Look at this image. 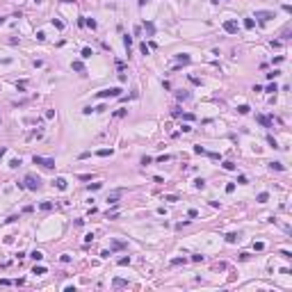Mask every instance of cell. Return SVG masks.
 Returning <instances> with one entry per match:
<instances>
[{"label":"cell","mask_w":292,"mask_h":292,"mask_svg":"<svg viewBox=\"0 0 292 292\" xmlns=\"http://www.w3.org/2000/svg\"><path fill=\"white\" fill-rule=\"evenodd\" d=\"M23 185H25V190H30V192H37V190H41V178L39 176H34V173H28L25 176V180H23Z\"/></svg>","instance_id":"obj_1"},{"label":"cell","mask_w":292,"mask_h":292,"mask_svg":"<svg viewBox=\"0 0 292 292\" xmlns=\"http://www.w3.org/2000/svg\"><path fill=\"white\" fill-rule=\"evenodd\" d=\"M121 87H110V89H103V91H98L96 98H119L121 96Z\"/></svg>","instance_id":"obj_2"},{"label":"cell","mask_w":292,"mask_h":292,"mask_svg":"<svg viewBox=\"0 0 292 292\" xmlns=\"http://www.w3.org/2000/svg\"><path fill=\"white\" fill-rule=\"evenodd\" d=\"M32 162L34 164H41L43 169H53V167H55V160H53V158H41V155H34Z\"/></svg>","instance_id":"obj_3"},{"label":"cell","mask_w":292,"mask_h":292,"mask_svg":"<svg viewBox=\"0 0 292 292\" xmlns=\"http://www.w3.org/2000/svg\"><path fill=\"white\" fill-rule=\"evenodd\" d=\"M256 18H260V21H269V18H274V12H269V9H260V12H256Z\"/></svg>","instance_id":"obj_4"},{"label":"cell","mask_w":292,"mask_h":292,"mask_svg":"<svg viewBox=\"0 0 292 292\" xmlns=\"http://www.w3.org/2000/svg\"><path fill=\"white\" fill-rule=\"evenodd\" d=\"M224 32L235 34L237 32V23H235V21H224Z\"/></svg>","instance_id":"obj_5"},{"label":"cell","mask_w":292,"mask_h":292,"mask_svg":"<svg viewBox=\"0 0 292 292\" xmlns=\"http://www.w3.org/2000/svg\"><path fill=\"white\" fill-rule=\"evenodd\" d=\"M256 121H258L260 126H265V128H272V121H269L267 117H262V114H258V117H256Z\"/></svg>","instance_id":"obj_6"},{"label":"cell","mask_w":292,"mask_h":292,"mask_svg":"<svg viewBox=\"0 0 292 292\" xmlns=\"http://www.w3.org/2000/svg\"><path fill=\"white\" fill-rule=\"evenodd\" d=\"M53 185H55L57 190H66V178H62V176H60V178H55V180H53Z\"/></svg>","instance_id":"obj_7"},{"label":"cell","mask_w":292,"mask_h":292,"mask_svg":"<svg viewBox=\"0 0 292 292\" xmlns=\"http://www.w3.org/2000/svg\"><path fill=\"white\" fill-rule=\"evenodd\" d=\"M121 192H123V190H117V192H112V194L107 196V203H112V205H114V203H117V199L121 196Z\"/></svg>","instance_id":"obj_8"},{"label":"cell","mask_w":292,"mask_h":292,"mask_svg":"<svg viewBox=\"0 0 292 292\" xmlns=\"http://www.w3.org/2000/svg\"><path fill=\"white\" fill-rule=\"evenodd\" d=\"M112 249H114V251H119V249H126V242H123V240H114V242H112Z\"/></svg>","instance_id":"obj_9"},{"label":"cell","mask_w":292,"mask_h":292,"mask_svg":"<svg viewBox=\"0 0 292 292\" xmlns=\"http://www.w3.org/2000/svg\"><path fill=\"white\" fill-rule=\"evenodd\" d=\"M71 68H73V71H78V73H85V64H82V62H73Z\"/></svg>","instance_id":"obj_10"},{"label":"cell","mask_w":292,"mask_h":292,"mask_svg":"<svg viewBox=\"0 0 292 292\" xmlns=\"http://www.w3.org/2000/svg\"><path fill=\"white\" fill-rule=\"evenodd\" d=\"M39 208H41V210H46V212H48V210H53V201H43V203H41V205H39Z\"/></svg>","instance_id":"obj_11"},{"label":"cell","mask_w":292,"mask_h":292,"mask_svg":"<svg viewBox=\"0 0 292 292\" xmlns=\"http://www.w3.org/2000/svg\"><path fill=\"white\" fill-rule=\"evenodd\" d=\"M123 43H126V48L130 50V46H132V37L130 34H123Z\"/></svg>","instance_id":"obj_12"},{"label":"cell","mask_w":292,"mask_h":292,"mask_svg":"<svg viewBox=\"0 0 292 292\" xmlns=\"http://www.w3.org/2000/svg\"><path fill=\"white\" fill-rule=\"evenodd\" d=\"M253 25H256L253 18H244V28H247V30H253Z\"/></svg>","instance_id":"obj_13"},{"label":"cell","mask_w":292,"mask_h":292,"mask_svg":"<svg viewBox=\"0 0 292 292\" xmlns=\"http://www.w3.org/2000/svg\"><path fill=\"white\" fill-rule=\"evenodd\" d=\"M91 55H94V50H91V48H82V57H85V60H89Z\"/></svg>","instance_id":"obj_14"},{"label":"cell","mask_w":292,"mask_h":292,"mask_svg":"<svg viewBox=\"0 0 292 292\" xmlns=\"http://www.w3.org/2000/svg\"><path fill=\"white\" fill-rule=\"evenodd\" d=\"M178 62H180V64H190L192 60H190V55H178Z\"/></svg>","instance_id":"obj_15"},{"label":"cell","mask_w":292,"mask_h":292,"mask_svg":"<svg viewBox=\"0 0 292 292\" xmlns=\"http://www.w3.org/2000/svg\"><path fill=\"white\" fill-rule=\"evenodd\" d=\"M237 112H240V114H249V112H251V107H249V105H240V107H237Z\"/></svg>","instance_id":"obj_16"},{"label":"cell","mask_w":292,"mask_h":292,"mask_svg":"<svg viewBox=\"0 0 292 292\" xmlns=\"http://www.w3.org/2000/svg\"><path fill=\"white\" fill-rule=\"evenodd\" d=\"M267 142H269V146H272V148H278V142H276L272 135H267Z\"/></svg>","instance_id":"obj_17"},{"label":"cell","mask_w":292,"mask_h":292,"mask_svg":"<svg viewBox=\"0 0 292 292\" xmlns=\"http://www.w3.org/2000/svg\"><path fill=\"white\" fill-rule=\"evenodd\" d=\"M98 155H100V158H107V155H112V148H100Z\"/></svg>","instance_id":"obj_18"},{"label":"cell","mask_w":292,"mask_h":292,"mask_svg":"<svg viewBox=\"0 0 292 292\" xmlns=\"http://www.w3.org/2000/svg\"><path fill=\"white\" fill-rule=\"evenodd\" d=\"M123 285H128V281H123V278H114V288H123Z\"/></svg>","instance_id":"obj_19"},{"label":"cell","mask_w":292,"mask_h":292,"mask_svg":"<svg viewBox=\"0 0 292 292\" xmlns=\"http://www.w3.org/2000/svg\"><path fill=\"white\" fill-rule=\"evenodd\" d=\"M267 199H269V194H267V192H260V194H258V199H256V201H258V203H265V201H267Z\"/></svg>","instance_id":"obj_20"},{"label":"cell","mask_w":292,"mask_h":292,"mask_svg":"<svg viewBox=\"0 0 292 292\" xmlns=\"http://www.w3.org/2000/svg\"><path fill=\"white\" fill-rule=\"evenodd\" d=\"M194 187L203 190V187H205V180H203V178H196V180H194Z\"/></svg>","instance_id":"obj_21"},{"label":"cell","mask_w":292,"mask_h":292,"mask_svg":"<svg viewBox=\"0 0 292 292\" xmlns=\"http://www.w3.org/2000/svg\"><path fill=\"white\" fill-rule=\"evenodd\" d=\"M100 187H103V183H91L87 190H89V192H96V190H100Z\"/></svg>","instance_id":"obj_22"},{"label":"cell","mask_w":292,"mask_h":292,"mask_svg":"<svg viewBox=\"0 0 292 292\" xmlns=\"http://www.w3.org/2000/svg\"><path fill=\"white\" fill-rule=\"evenodd\" d=\"M269 167H272V169H276V171H283V169H285L281 162H269Z\"/></svg>","instance_id":"obj_23"},{"label":"cell","mask_w":292,"mask_h":292,"mask_svg":"<svg viewBox=\"0 0 292 292\" xmlns=\"http://www.w3.org/2000/svg\"><path fill=\"white\" fill-rule=\"evenodd\" d=\"M222 167H224L226 171H235V164H233V162H228V160H226L224 164H222Z\"/></svg>","instance_id":"obj_24"},{"label":"cell","mask_w":292,"mask_h":292,"mask_svg":"<svg viewBox=\"0 0 292 292\" xmlns=\"http://www.w3.org/2000/svg\"><path fill=\"white\" fill-rule=\"evenodd\" d=\"M144 28H146V32H148V34L155 32V25H153V23H144Z\"/></svg>","instance_id":"obj_25"},{"label":"cell","mask_w":292,"mask_h":292,"mask_svg":"<svg viewBox=\"0 0 292 292\" xmlns=\"http://www.w3.org/2000/svg\"><path fill=\"white\" fill-rule=\"evenodd\" d=\"M9 167H12V169H18V167H21V160H18V158H14V160L9 162Z\"/></svg>","instance_id":"obj_26"},{"label":"cell","mask_w":292,"mask_h":292,"mask_svg":"<svg viewBox=\"0 0 292 292\" xmlns=\"http://www.w3.org/2000/svg\"><path fill=\"white\" fill-rule=\"evenodd\" d=\"M30 256H32L34 260H41V258H43V253H41V251H37V249H34V251L30 253Z\"/></svg>","instance_id":"obj_27"},{"label":"cell","mask_w":292,"mask_h":292,"mask_svg":"<svg viewBox=\"0 0 292 292\" xmlns=\"http://www.w3.org/2000/svg\"><path fill=\"white\" fill-rule=\"evenodd\" d=\"M53 25H55L57 30H64V23H62V21H57V18H53Z\"/></svg>","instance_id":"obj_28"},{"label":"cell","mask_w":292,"mask_h":292,"mask_svg":"<svg viewBox=\"0 0 292 292\" xmlns=\"http://www.w3.org/2000/svg\"><path fill=\"white\" fill-rule=\"evenodd\" d=\"M32 274H46V267H41V265H39V267H34Z\"/></svg>","instance_id":"obj_29"},{"label":"cell","mask_w":292,"mask_h":292,"mask_svg":"<svg viewBox=\"0 0 292 292\" xmlns=\"http://www.w3.org/2000/svg\"><path fill=\"white\" fill-rule=\"evenodd\" d=\"M237 240V233H228L226 235V242H235Z\"/></svg>","instance_id":"obj_30"},{"label":"cell","mask_w":292,"mask_h":292,"mask_svg":"<svg viewBox=\"0 0 292 292\" xmlns=\"http://www.w3.org/2000/svg\"><path fill=\"white\" fill-rule=\"evenodd\" d=\"M187 98H190L187 91H178V100H187Z\"/></svg>","instance_id":"obj_31"},{"label":"cell","mask_w":292,"mask_h":292,"mask_svg":"<svg viewBox=\"0 0 292 292\" xmlns=\"http://www.w3.org/2000/svg\"><path fill=\"white\" fill-rule=\"evenodd\" d=\"M185 262H187L185 258H173L171 260V265H185Z\"/></svg>","instance_id":"obj_32"},{"label":"cell","mask_w":292,"mask_h":292,"mask_svg":"<svg viewBox=\"0 0 292 292\" xmlns=\"http://www.w3.org/2000/svg\"><path fill=\"white\" fill-rule=\"evenodd\" d=\"M85 25H89L91 30H96V21H91V18H87V21H85Z\"/></svg>","instance_id":"obj_33"},{"label":"cell","mask_w":292,"mask_h":292,"mask_svg":"<svg viewBox=\"0 0 292 292\" xmlns=\"http://www.w3.org/2000/svg\"><path fill=\"white\" fill-rule=\"evenodd\" d=\"M126 112H128V110H126V107H121V110H117V112H114V117H126Z\"/></svg>","instance_id":"obj_34"},{"label":"cell","mask_w":292,"mask_h":292,"mask_svg":"<svg viewBox=\"0 0 292 292\" xmlns=\"http://www.w3.org/2000/svg\"><path fill=\"white\" fill-rule=\"evenodd\" d=\"M119 265H130V256H123V258H119Z\"/></svg>","instance_id":"obj_35"},{"label":"cell","mask_w":292,"mask_h":292,"mask_svg":"<svg viewBox=\"0 0 292 292\" xmlns=\"http://www.w3.org/2000/svg\"><path fill=\"white\" fill-rule=\"evenodd\" d=\"M278 73H281V71H276V68H274V71H272V73H267V78H269V80H274V78H276V75H278Z\"/></svg>","instance_id":"obj_36"},{"label":"cell","mask_w":292,"mask_h":292,"mask_svg":"<svg viewBox=\"0 0 292 292\" xmlns=\"http://www.w3.org/2000/svg\"><path fill=\"white\" fill-rule=\"evenodd\" d=\"M16 89H18V91H23V89H25V80H21V82H16Z\"/></svg>","instance_id":"obj_37"},{"label":"cell","mask_w":292,"mask_h":292,"mask_svg":"<svg viewBox=\"0 0 292 292\" xmlns=\"http://www.w3.org/2000/svg\"><path fill=\"white\" fill-rule=\"evenodd\" d=\"M194 153H199V155H203V153H205V148H203V146H194Z\"/></svg>","instance_id":"obj_38"},{"label":"cell","mask_w":292,"mask_h":292,"mask_svg":"<svg viewBox=\"0 0 292 292\" xmlns=\"http://www.w3.org/2000/svg\"><path fill=\"white\" fill-rule=\"evenodd\" d=\"M192 262H203V256H199V253H196V256H192Z\"/></svg>","instance_id":"obj_39"},{"label":"cell","mask_w":292,"mask_h":292,"mask_svg":"<svg viewBox=\"0 0 292 292\" xmlns=\"http://www.w3.org/2000/svg\"><path fill=\"white\" fill-rule=\"evenodd\" d=\"M139 48H142V55H148V46H146V43H142Z\"/></svg>","instance_id":"obj_40"},{"label":"cell","mask_w":292,"mask_h":292,"mask_svg":"<svg viewBox=\"0 0 292 292\" xmlns=\"http://www.w3.org/2000/svg\"><path fill=\"white\" fill-rule=\"evenodd\" d=\"M267 91H272V94H274V91H278V87H276V85H274V82H272V85H269V87H267Z\"/></svg>","instance_id":"obj_41"},{"label":"cell","mask_w":292,"mask_h":292,"mask_svg":"<svg viewBox=\"0 0 292 292\" xmlns=\"http://www.w3.org/2000/svg\"><path fill=\"white\" fill-rule=\"evenodd\" d=\"M253 247H256V251H262V249H265V244H262V242H256Z\"/></svg>","instance_id":"obj_42"},{"label":"cell","mask_w":292,"mask_h":292,"mask_svg":"<svg viewBox=\"0 0 292 292\" xmlns=\"http://www.w3.org/2000/svg\"><path fill=\"white\" fill-rule=\"evenodd\" d=\"M5 153H7V148H0V160L5 158Z\"/></svg>","instance_id":"obj_43"},{"label":"cell","mask_w":292,"mask_h":292,"mask_svg":"<svg viewBox=\"0 0 292 292\" xmlns=\"http://www.w3.org/2000/svg\"><path fill=\"white\" fill-rule=\"evenodd\" d=\"M137 2H139V7H144V5L148 2V0H137Z\"/></svg>","instance_id":"obj_44"},{"label":"cell","mask_w":292,"mask_h":292,"mask_svg":"<svg viewBox=\"0 0 292 292\" xmlns=\"http://www.w3.org/2000/svg\"><path fill=\"white\" fill-rule=\"evenodd\" d=\"M212 2H219V0H212Z\"/></svg>","instance_id":"obj_45"}]
</instances>
